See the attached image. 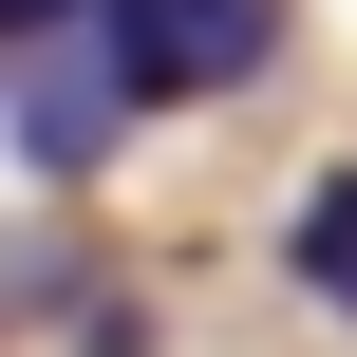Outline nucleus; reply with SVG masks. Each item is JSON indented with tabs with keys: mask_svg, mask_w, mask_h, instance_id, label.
I'll return each instance as SVG.
<instances>
[{
	"mask_svg": "<svg viewBox=\"0 0 357 357\" xmlns=\"http://www.w3.org/2000/svg\"><path fill=\"white\" fill-rule=\"evenodd\" d=\"M94 38H113V75L151 113H207V94L282 75V0H94Z\"/></svg>",
	"mask_w": 357,
	"mask_h": 357,
	"instance_id": "1",
	"label": "nucleus"
},
{
	"mask_svg": "<svg viewBox=\"0 0 357 357\" xmlns=\"http://www.w3.org/2000/svg\"><path fill=\"white\" fill-rule=\"evenodd\" d=\"M132 113H151V94L113 75V38H94V19H75V38H19V75H0V132H19V169H38V188H94V151H113Z\"/></svg>",
	"mask_w": 357,
	"mask_h": 357,
	"instance_id": "2",
	"label": "nucleus"
},
{
	"mask_svg": "<svg viewBox=\"0 0 357 357\" xmlns=\"http://www.w3.org/2000/svg\"><path fill=\"white\" fill-rule=\"evenodd\" d=\"M282 282H301L320 320H357V169H320V188L282 207Z\"/></svg>",
	"mask_w": 357,
	"mask_h": 357,
	"instance_id": "3",
	"label": "nucleus"
},
{
	"mask_svg": "<svg viewBox=\"0 0 357 357\" xmlns=\"http://www.w3.org/2000/svg\"><path fill=\"white\" fill-rule=\"evenodd\" d=\"M75 19H94V0H0V56H19V38H75Z\"/></svg>",
	"mask_w": 357,
	"mask_h": 357,
	"instance_id": "4",
	"label": "nucleus"
}]
</instances>
